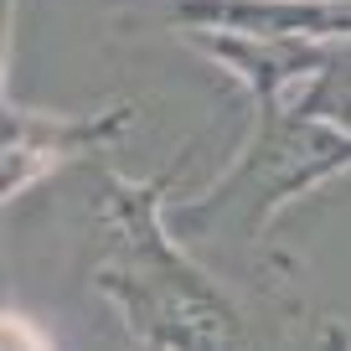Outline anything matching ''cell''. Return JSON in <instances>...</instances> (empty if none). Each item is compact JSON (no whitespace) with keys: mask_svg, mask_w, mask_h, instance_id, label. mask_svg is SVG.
Returning a JSON list of instances; mask_svg holds the SVG:
<instances>
[{"mask_svg":"<svg viewBox=\"0 0 351 351\" xmlns=\"http://www.w3.org/2000/svg\"><path fill=\"white\" fill-rule=\"evenodd\" d=\"M191 150L155 176H104L93 289L140 346H248L258 326L243 300L171 228V186Z\"/></svg>","mask_w":351,"mask_h":351,"instance_id":"6da1fadb","label":"cell"},{"mask_svg":"<svg viewBox=\"0 0 351 351\" xmlns=\"http://www.w3.org/2000/svg\"><path fill=\"white\" fill-rule=\"evenodd\" d=\"M351 176V130L289 104H258L243 145L212 186L171 202V228L186 243L258 253L295 202Z\"/></svg>","mask_w":351,"mask_h":351,"instance_id":"7a4b0ae2","label":"cell"},{"mask_svg":"<svg viewBox=\"0 0 351 351\" xmlns=\"http://www.w3.org/2000/svg\"><path fill=\"white\" fill-rule=\"evenodd\" d=\"M134 124H140V109L124 99L93 114L32 109V104L11 99L5 104V207L26 202L36 186L77 171V165H99L109 150L130 140Z\"/></svg>","mask_w":351,"mask_h":351,"instance_id":"3957f363","label":"cell"}]
</instances>
